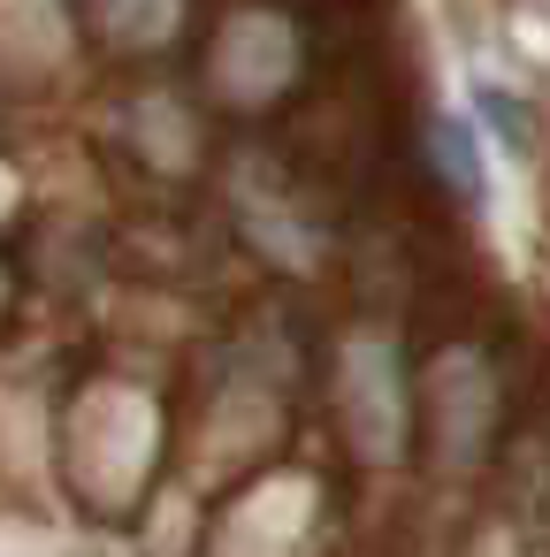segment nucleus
I'll list each match as a JSON object with an SVG mask.
<instances>
[{
  "label": "nucleus",
  "mask_w": 550,
  "mask_h": 557,
  "mask_svg": "<svg viewBox=\"0 0 550 557\" xmlns=\"http://www.w3.org/2000/svg\"><path fill=\"white\" fill-rule=\"evenodd\" d=\"M436 161H443V176L474 199L481 191V161H474V138H466V123H436Z\"/></svg>",
  "instance_id": "nucleus-1"
}]
</instances>
